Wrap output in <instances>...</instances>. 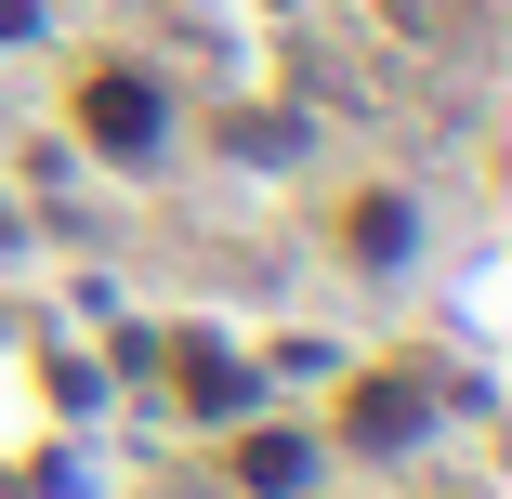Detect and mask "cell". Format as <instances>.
Here are the masks:
<instances>
[{
	"mask_svg": "<svg viewBox=\"0 0 512 499\" xmlns=\"http://www.w3.org/2000/svg\"><path fill=\"white\" fill-rule=\"evenodd\" d=\"M79 132H106V158H145V145H158V92H145L132 66L79 79Z\"/></svg>",
	"mask_w": 512,
	"mask_h": 499,
	"instance_id": "1",
	"label": "cell"
},
{
	"mask_svg": "<svg viewBox=\"0 0 512 499\" xmlns=\"http://www.w3.org/2000/svg\"><path fill=\"white\" fill-rule=\"evenodd\" d=\"M250 486H302V447L289 434H250Z\"/></svg>",
	"mask_w": 512,
	"mask_h": 499,
	"instance_id": "2",
	"label": "cell"
}]
</instances>
